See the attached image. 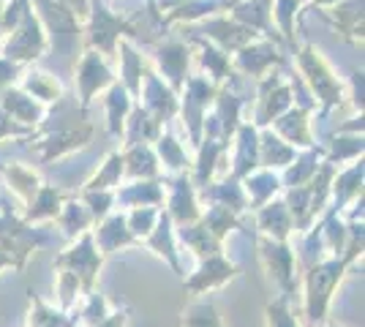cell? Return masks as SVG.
I'll return each mask as SVG.
<instances>
[{"label":"cell","instance_id":"1","mask_svg":"<svg viewBox=\"0 0 365 327\" xmlns=\"http://www.w3.org/2000/svg\"><path fill=\"white\" fill-rule=\"evenodd\" d=\"M338 276H341V265H338V262L314 270V276H311V289H308V313H311L314 319H319L322 313H324V306H327V300H330V292H333Z\"/></svg>","mask_w":365,"mask_h":327},{"label":"cell","instance_id":"2","mask_svg":"<svg viewBox=\"0 0 365 327\" xmlns=\"http://www.w3.org/2000/svg\"><path fill=\"white\" fill-rule=\"evenodd\" d=\"M41 49H44V36L36 28L33 16L28 14L25 22L19 25V31L14 33V38H11L6 52H9V58H36Z\"/></svg>","mask_w":365,"mask_h":327},{"label":"cell","instance_id":"3","mask_svg":"<svg viewBox=\"0 0 365 327\" xmlns=\"http://www.w3.org/2000/svg\"><path fill=\"white\" fill-rule=\"evenodd\" d=\"M319 52H314V49L308 47L303 52V58H300V63H303V68L311 74V82H314V88H317V93L324 98V101H335V79L330 77V71H327V66L317 58Z\"/></svg>","mask_w":365,"mask_h":327},{"label":"cell","instance_id":"4","mask_svg":"<svg viewBox=\"0 0 365 327\" xmlns=\"http://www.w3.org/2000/svg\"><path fill=\"white\" fill-rule=\"evenodd\" d=\"M107 79H109V74H107V68L101 66V61H98V58H88L85 66H82V77H79V88H82L85 101H91V93L96 88H101Z\"/></svg>","mask_w":365,"mask_h":327},{"label":"cell","instance_id":"5","mask_svg":"<svg viewBox=\"0 0 365 327\" xmlns=\"http://www.w3.org/2000/svg\"><path fill=\"white\" fill-rule=\"evenodd\" d=\"M182 327H221V322H218V313L213 306H197L188 311Z\"/></svg>","mask_w":365,"mask_h":327},{"label":"cell","instance_id":"6","mask_svg":"<svg viewBox=\"0 0 365 327\" xmlns=\"http://www.w3.org/2000/svg\"><path fill=\"white\" fill-rule=\"evenodd\" d=\"M31 90H33L36 98H41V101H52L61 88H58L55 77H49V74H36V79L31 82Z\"/></svg>","mask_w":365,"mask_h":327},{"label":"cell","instance_id":"7","mask_svg":"<svg viewBox=\"0 0 365 327\" xmlns=\"http://www.w3.org/2000/svg\"><path fill=\"white\" fill-rule=\"evenodd\" d=\"M267 313H270V327H294V322H292V316H289V311H287V306H284V303L270 306Z\"/></svg>","mask_w":365,"mask_h":327}]
</instances>
